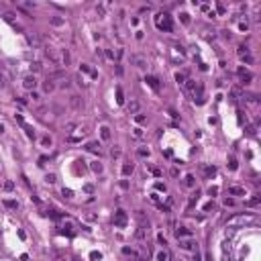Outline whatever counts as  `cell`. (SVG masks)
Wrapping results in <instances>:
<instances>
[{"label": "cell", "instance_id": "1", "mask_svg": "<svg viewBox=\"0 0 261 261\" xmlns=\"http://www.w3.org/2000/svg\"><path fill=\"white\" fill-rule=\"evenodd\" d=\"M155 25H157V29L165 31V33H171V31H173V21H171V16L167 12H159L157 16H155Z\"/></svg>", "mask_w": 261, "mask_h": 261}, {"label": "cell", "instance_id": "2", "mask_svg": "<svg viewBox=\"0 0 261 261\" xmlns=\"http://www.w3.org/2000/svg\"><path fill=\"white\" fill-rule=\"evenodd\" d=\"M126 220H129V216H126L125 210H116V212H114V227L125 228L126 227Z\"/></svg>", "mask_w": 261, "mask_h": 261}, {"label": "cell", "instance_id": "3", "mask_svg": "<svg viewBox=\"0 0 261 261\" xmlns=\"http://www.w3.org/2000/svg\"><path fill=\"white\" fill-rule=\"evenodd\" d=\"M237 74H239V78H241V84H243V86H249L251 82H253V74H251L249 69L239 68V69H237Z\"/></svg>", "mask_w": 261, "mask_h": 261}, {"label": "cell", "instance_id": "4", "mask_svg": "<svg viewBox=\"0 0 261 261\" xmlns=\"http://www.w3.org/2000/svg\"><path fill=\"white\" fill-rule=\"evenodd\" d=\"M237 53H239V57L245 61V63H253V55L249 53V47H245V45H239V49H237Z\"/></svg>", "mask_w": 261, "mask_h": 261}, {"label": "cell", "instance_id": "5", "mask_svg": "<svg viewBox=\"0 0 261 261\" xmlns=\"http://www.w3.org/2000/svg\"><path fill=\"white\" fill-rule=\"evenodd\" d=\"M180 247L186 251H196L198 249V243L192 241V239H180Z\"/></svg>", "mask_w": 261, "mask_h": 261}, {"label": "cell", "instance_id": "6", "mask_svg": "<svg viewBox=\"0 0 261 261\" xmlns=\"http://www.w3.org/2000/svg\"><path fill=\"white\" fill-rule=\"evenodd\" d=\"M4 21L10 25L12 29H16V31H23V29H21V25L14 21V14H12V12H4Z\"/></svg>", "mask_w": 261, "mask_h": 261}, {"label": "cell", "instance_id": "7", "mask_svg": "<svg viewBox=\"0 0 261 261\" xmlns=\"http://www.w3.org/2000/svg\"><path fill=\"white\" fill-rule=\"evenodd\" d=\"M23 86L27 88V90H31V92H33L35 88H37V80H35V76H27V78L23 80Z\"/></svg>", "mask_w": 261, "mask_h": 261}, {"label": "cell", "instance_id": "8", "mask_svg": "<svg viewBox=\"0 0 261 261\" xmlns=\"http://www.w3.org/2000/svg\"><path fill=\"white\" fill-rule=\"evenodd\" d=\"M27 43H29V45L31 47H41V37H39V35H27Z\"/></svg>", "mask_w": 261, "mask_h": 261}, {"label": "cell", "instance_id": "9", "mask_svg": "<svg viewBox=\"0 0 261 261\" xmlns=\"http://www.w3.org/2000/svg\"><path fill=\"white\" fill-rule=\"evenodd\" d=\"M173 233H175V237H178V239L192 237V231H190V228H186V227H178L175 231H173Z\"/></svg>", "mask_w": 261, "mask_h": 261}, {"label": "cell", "instance_id": "10", "mask_svg": "<svg viewBox=\"0 0 261 261\" xmlns=\"http://www.w3.org/2000/svg\"><path fill=\"white\" fill-rule=\"evenodd\" d=\"M133 63H135L139 69H145V68H147V59H145L143 55H135V57H133Z\"/></svg>", "mask_w": 261, "mask_h": 261}, {"label": "cell", "instance_id": "11", "mask_svg": "<svg viewBox=\"0 0 261 261\" xmlns=\"http://www.w3.org/2000/svg\"><path fill=\"white\" fill-rule=\"evenodd\" d=\"M228 196H245V188L243 186H231L228 188Z\"/></svg>", "mask_w": 261, "mask_h": 261}, {"label": "cell", "instance_id": "12", "mask_svg": "<svg viewBox=\"0 0 261 261\" xmlns=\"http://www.w3.org/2000/svg\"><path fill=\"white\" fill-rule=\"evenodd\" d=\"M120 171H123V175H133V171H135V165L131 163V161H126V163H123V167H120Z\"/></svg>", "mask_w": 261, "mask_h": 261}, {"label": "cell", "instance_id": "13", "mask_svg": "<svg viewBox=\"0 0 261 261\" xmlns=\"http://www.w3.org/2000/svg\"><path fill=\"white\" fill-rule=\"evenodd\" d=\"M126 108H129V112H131V114H139V110H141V102H139V100H131Z\"/></svg>", "mask_w": 261, "mask_h": 261}, {"label": "cell", "instance_id": "14", "mask_svg": "<svg viewBox=\"0 0 261 261\" xmlns=\"http://www.w3.org/2000/svg\"><path fill=\"white\" fill-rule=\"evenodd\" d=\"M145 82H147V84H149V86H151L155 92H159V80L155 78V76H147V78H145Z\"/></svg>", "mask_w": 261, "mask_h": 261}, {"label": "cell", "instance_id": "15", "mask_svg": "<svg viewBox=\"0 0 261 261\" xmlns=\"http://www.w3.org/2000/svg\"><path fill=\"white\" fill-rule=\"evenodd\" d=\"M86 149H88V151H92V153H98V155L102 153V149H100V143H98V141H92V143H88V145H86Z\"/></svg>", "mask_w": 261, "mask_h": 261}, {"label": "cell", "instance_id": "16", "mask_svg": "<svg viewBox=\"0 0 261 261\" xmlns=\"http://www.w3.org/2000/svg\"><path fill=\"white\" fill-rule=\"evenodd\" d=\"M228 98H231V102H239V98H241V90H239V88H233V90L228 92Z\"/></svg>", "mask_w": 261, "mask_h": 261}, {"label": "cell", "instance_id": "17", "mask_svg": "<svg viewBox=\"0 0 261 261\" xmlns=\"http://www.w3.org/2000/svg\"><path fill=\"white\" fill-rule=\"evenodd\" d=\"M184 186H186V188H194V186H196V178H194L192 173H188V175L184 178Z\"/></svg>", "mask_w": 261, "mask_h": 261}, {"label": "cell", "instance_id": "18", "mask_svg": "<svg viewBox=\"0 0 261 261\" xmlns=\"http://www.w3.org/2000/svg\"><path fill=\"white\" fill-rule=\"evenodd\" d=\"M47 216H49V218H53V220H61V218H63V212H59V210H47Z\"/></svg>", "mask_w": 261, "mask_h": 261}, {"label": "cell", "instance_id": "19", "mask_svg": "<svg viewBox=\"0 0 261 261\" xmlns=\"http://www.w3.org/2000/svg\"><path fill=\"white\" fill-rule=\"evenodd\" d=\"M100 137H102V141H110V129L106 125L100 126Z\"/></svg>", "mask_w": 261, "mask_h": 261}, {"label": "cell", "instance_id": "20", "mask_svg": "<svg viewBox=\"0 0 261 261\" xmlns=\"http://www.w3.org/2000/svg\"><path fill=\"white\" fill-rule=\"evenodd\" d=\"M202 170H204V175H206V178H212V175L216 173V167H214V165H204Z\"/></svg>", "mask_w": 261, "mask_h": 261}, {"label": "cell", "instance_id": "21", "mask_svg": "<svg viewBox=\"0 0 261 261\" xmlns=\"http://www.w3.org/2000/svg\"><path fill=\"white\" fill-rule=\"evenodd\" d=\"M41 69H43V63H41V61H33V63H31V71H33V74H39Z\"/></svg>", "mask_w": 261, "mask_h": 261}, {"label": "cell", "instance_id": "22", "mask_svg": "<svg viewBox=\"0 0 261 261\" xmlns=\"http://www.w3.org/2000/svg\"><path fill=\"white\" fill-rule=\"evenodd\" d=\"M90 170L96 171V173H100V171H102V163H100V161H92V163H90Z\"/></svg>", "mask_w": 261, "mask_h": 261}, {"label": "cell", "instance_id": "23", "mask_svg": "<svg viewBox=\"0 0 261 261\" xmlns=\"http://www.w3.org/2000/svg\"><path fill=\"white\" fill-rule=\"evenodd\" d=\"M2 204L6 206V208H12V210H16V208H19V202H16V200H4Z\"/></svg>", "mask_w": 261, "mask_h": 261}, {"label": "cell", "instance_id": "24", "mask_svg": "<svg viewBox=\"0 0 261 261\" xmlns=\"http://www.w3.org/2000/svg\"><path fill=\"white\" fill-rule=\"evenodd\" d=\"M157 261H170V253L163 249V251H159L157 253Z\"/></svg>", "mask_w": 261, "mask_h": 261}, {"label": "cell", "instance_id": "25", "mask_svg": "<svg viewBox=\"0 0 261 261\" xmlns=\"http://www.w3.org/2000/svg\"><path fill=\"white\" fill-rule=\"evenodd\" d=\"M51 25L53 27H61V25H65V21L61 16H51Z\"/></svg>", "mask_w": 261, "mask_h": 261}, {"label": "cell", "instance_id": "26", "mask_svg": "<svg viewBox=\"0 0 261 261\" xmlns=\"http://www.w3.org/2000/svg\"><path fill=\"white\" fill-rule=\"evenodd\" d=\"M116 102L125 104V94H123V88H116Z\"/></svg>", "mask_w": 261, "mask_h": 261}, {"label": "cell", "instance_id": "27", "mask_svg": "<svg viewBox=\"0 0 261 261\" xmlns=\"http://www.w3.org/2000/svg\"><path fill=\"white\" fill-rule=\"evenodd\" d=\"M53 90H55V84H53V80L47 78V82H45V92L49 94V92H53Z\"/></svg>", "mask_w": 261, "mask_h": 261}, {"label": "cell", "instance_id": "28", "mask_svg": "<svg viewBox=\"0 0 261 261\" xmlns=\"http://www.w3.org/2000/svg\"><path fill=\"white\" fill-rule=\"evenodd\" d=\"M198 196H200V192L196 190V192H194L192 196H190V204H188V208H192V206L196 204V202H198Z\"/></svg>", "mask_w": 261, "mask_h": 261}, {"label": "cell", "instance_id": "29", "mask_svg": "<svg viewBox=\"0 0 261 261\" xmlns=\"http://www.w3.org/2000/svg\"><path fill=\"white\" fill-rule=\"evenodd\" d=\"M61 233H65V235H69V237H74V233H76V231H74V227H71V225H65V227L61 228Z\"/></svg>", "mask_w": 261, "mask_h": 261}, {"label": "cell", "instance_id": "30", "mask_svg": "<svg viewBox=\"0 0 261 261\" xmlns=\"http://www.w3.org/2000/svg\"><path fill=\"white\" fill-rule=\"evenodd\" d=\"M61 59H63V63H65V65H69L71 57H69V51H68V49H63V53H61Z\"/></svg>", "mask_w": 261, "mask_h": 261}, {"label": "cell", "instance_id": "31", "mask_svg": "<svg viewBox=\"0 0 261 261\" xmlns=\"http://www.w3.org/2000/svg\"><path fill=\"white\" fill-rule=\"evenodd\" d=\"M76 163H78V165H76V171H82V173H84V171H86V165H84V163H86V161H82V159H78V161H76Z\"/></svg>", "mask_w": 261, "mask_h": 261}, {"label": "cell", "instance_id": "32", "mask_svg": "<svg viewBox=\"0 0 261 261\" xmlns=\"http://www.w3.org/2000/svg\"><path fill=\"white\" fill-rule=\"evenodd\" d=\"M237 167H239V165H237V159H235V157H228V170L235 171Z\"/></svg>", "mask_w": 261, "mask_h": 261}, {"label": "cell", "instance_id": "33", "mask_svg": "<svg viewBox=\"0 0 261 261\" xmlns=\"http://www.w3.org/2000/svg\"><path fill=\"white\" fill-rule=\"evenodd\" d=\"M23 129L27 131V137H31V139H35V129H33V126H29V125H23Z\"/></svg>", "mask_w": 261, "mask_h": 261}, {"label": "cell", "instance_id": "34", "mask_svg": "<svg viewBox=\"0 0 261 261\" xmlns=\"http://www.w3.org/2000/svg\"><path fill=\"white\" fill-rule=\"evenodd\" d=\"M90 259L92 261H100V259H102V253H100V251H92V253H90Z\"/></svg>", "mask_w": 261, "mask_h": 261}, {"label": "cell", "instance_id": "35", "mask_svg": "<svg viewBox=\"0 0 261 261\" xmlns=\"http://www.w3.org/2000/svg\"><path fill=\"white\" fill-rule=\"evenodd\" d=\"M259 202H261V196H259V194H257L255 198H251L249 202H247V206H257V204H259Z\"/></svg>", "mask_w": 261, "mask_h": 261}, {"label": "cell", "instance_id": "36", "mask_svg": "<svg viewBox=\"0 0 261 261\" xmlns=\"http://www.w3.org/2000/svg\"><path fill=\"white\" fill-rule=\"evenodd\" d=\"M245 131H247V135H249V137H255V135H257V129H255L253 125H249L247 129H245Z\"/></svg>", "mask_w": 261, "mask_h": 261}, {"label": "cell", "instance_id": "37", "mask_svg": "<svg viewBox=\"0 0 261 261\" xmlns=\"http://www.w3.org/2000/svg\"><path fill=\"white\" fill-rule=\"evenodd\" d=\"M137 155H139V157H149V149L141 147V149H139V151H137Z\"/></svg>", "mask_w": 261, "mask_h": 261}, {"label": "cell", "instance_id": "38", "mask_svg": "<svg viewBox=\"0 0 261 261\" xmlns=\"http://www.w3.org/2000/svg\"><path fill=\"white\" fill-rule=\"evenodd\" d=\"M55 180H57L55 173H47V175H45V182L47 184H55Z\"/></svg>", "mask_w": 261, "mask_h": 261}, {"label": "cell", "instance_id": "39", "mask_svg": "<svg viewBox=\"0 0 261 261\" xmlns=\"http://www.w3.org/2000/svg\"><path fill=\"white\" fill-rule=\"evenodd\" d=\"M4 190H6V192H12V190H14V182H10V180L4 182Z\"/></svg>", "mask_w": 261, "mask_h": 261}, {"label": "cell", "instance_id": "40", "mask_svg": "<svg viewBox=\"0 0 261 261\" xmlns=\"http://www.w3.org/2000/svg\"><path fill=\"white\" fill-rule=\"evenodd\" d=\"M71 104H74L76 108H80V106H84V102H80V98H78V96H71Z\"/></svg>", "mask_w": 261, "mask_h": 261}, {"label": "cell", "instance_id": "41", "mask_svg": "<svg viewBox=\"0 0 261 261\" xmlns=\"http://www.w3.org/2000/svg\"><path fill=\"white\" fill-rule=\"evenodd\" d=\"M216 10L220 12V14H225V12H227V6H225L222 2H216Z\"/></svg>", "mask_w": 261, "mask_h": 261}, {"label": "cell", "instance_id": "42", "mask_svg": "<svg viewBox=\"0 0 261 261\" xmlns=\"http://www.w3.org/2000/svg\"><path fill=\"white\" fill-rule=\"evenodd\" d=\"M133 135H135L137 139H141V137H143V129H139V126H135V129H133Z\"/></svg>", "mask_w": 261, "mask_h": 261}, {"label": "cell", "instance_id": "43", "mask_svg": "<svg viewBox=\"0 0 261 261\" xmlns=\"http://www.w3.org/2000/svg\"><path fill=\"white\" fill-rule=\"evenodd\" d=\"M216 194H218V188H216V186H210V188H208V196H212V198H214Z\"/></svg>", "mask_w": 261, "mask_h": 261}, {"label": "cell", "instance_id": "44", "mask_svg": "<svg viewBox=\"0 0 261 261\" xmlns=\"http://www.w3.org/2000/svg\"><path fill=\"white\" fill-rule=\"evenodd\" d=\"M61 194H63V198H74V192H71V190H65V188H63V190H61Z\"/></svg>", "mask_w": 261, "mask_h": 261}, {"label": "cell", "instance_id": "45", "mask_svg": "<svg viewBox=\"0 0 261 261\" xmlns=\"http://www.w3.org/2000/svg\"><path fill=\"white\" fill-rule=\"evenodd\" d=\"M41 143H43V147H51V137H43Z\"/></svg>", "mask_w": 261, "mask_h": 261}, {"label": "cell", "instance_id": "46", "mask_svg": "<svg viewBox=\"0 0 261 261\" xmlns=\"http://www.w3.org/2000/svg\"><path fill=\"white\" fill-rule=\"evenodd\" d=\"M110 155H112V157H120V149H118L116 145H114V147H112V151H110Z\"/></svg>", "mask_w": 261, "mask_h": 261}, {"label": "cell", "instance_id": "47", "mask_svg": "<svg viewBox=\"0 0 261 261\" xmlns=\"http://www.w3.org/2000/svg\"><path fill=\"white\" fill-rule=\"evenodd\" d=\"M155 190H157V192H165V184L157 182V184H155Z\"/></svg>", "mask_w": 261, "mask_h": 261}, {"label": "cell", "instance_id": "48", "mask_svg": "<svg viewBox=\"0 0 261 261\" xmlns=\"http://www.w3.org/2000/svg\"><path fill=\"white\" fill-rule=\"evenodd\" d=\"M175 80H178V84H184V82H186V76H184V74H175Z\"/></svg>", "mask_w": 261, "mask_h": 261}, {"label": "cell", "instance_id": "49", "mask_svg": "<svg viewBox=\"0 0 261 261\" xmlns=\"http://www.w3.org/2000/svg\"><path fill=\"white\" fill-rule=\"evenodd\" d=\"M84 192L92 194V192H94V186H92V184H86V186H84Z\"/></svg>", "mask_w": 261, "mask_h": 261}, {"label": "cell", "instance_id": "50", "mask_svg": "<svg viewBox=\"0 0 261 261\" xmlns=\"http://www.w3.org/2000/svg\"><path fill=\"white\" fill-rule=\"evenodd\" d=\"M157 241H159V245H163V247L167 245V241H165V237H163V235H157Z\"/></svg>", "mask_w": 261, "mask_h": 261}, {"label": "cell", "instance_id": "51", "mask_svg": "<svg viewBox=\"0 0 261 261\" xmlns=\"http://www.w3.org/2000/svg\"><path fill=\"white\" fill-rule=\"evenodd\" d=\"M180 16H182V23H184V25H188V23H190V16H188V14H186V12H182V14H180Z\"/></svg>", "mask_w": 261, "mask_h": 261}, {"label": "cell", "instance_id": "52", "mask_svg": "<svg viewBox=\"0 0 261 261\" xmlns=\"http://www.w3.org/2000/svg\"><path fill=\"white\" fill-rule=\"evenodd\" d=\"M225 206H235V200H233V198H225Z\"/></svg>", "mask_w": 261, "mask_h": 261}, {"label": "cell", "instance_id": "53", "mask_svg": "<svg viewBox=\"0 0 261 261\" xmlns=\"http://www.w3.org/2000/svg\"><path fill=\"white\" fill-rule=\"evenodd\" d=\"M123 74H125L123 65H120V63H116V76H123Z\"/></svg>", "mask_w": 261, "mask_h": 261}, {"label": "cell", "instance_id": "54", "mask_svg": "<svg viewBox=\"0 0 261 261\" xmlns=\"http://www.w3.org/2000/svg\"><path fill=\"white\" fill-rule=\"evenodd\" d=\"M135 118H137V123H139V125H141V123H145V114H137Z\"/></svg>", "mask_w": 261, "mask_h": 261}, {"label": "cell", "instance_id": "55", "mask_svg": "<svg viewBox=\"0 0 261 261\" xmlns=\"http://www.w3.org/2000/svg\"><path fill=\"white\" fill-rule=\"evenodd\" d=\"M123 253H125V255H135V251L129 249V247H123Z\"/></svg>", "mask_w": 261, "mask_h": 261}, {"label": "cell", "instance_id": "56", "mask_svg": "<svg viewBox=\"0 0 261 261\" xmlns=\"http://www.w3.org/2000/svg\"><path fill=\"white\" fill-rule=\"evenodd\" d=\"M14 120H16L19 125H25V120H23V116H21V114H14Z\"/></svg>", "mask_w": 261, "mask_h": 261}, {"label": "cell", "instance_id": "57", "mask_svg": "<svg viewBox=\"0 0 261 261\" xmlns=\"http://www.w3.org/2000/svg\"><path fill=\"white\" fill-rule=\"evenodd\" d=\"M239 29H241V31H249V25L247 23H239Z\"/></svg>", "mask_w": 261, "mask_h": 261}, {"label": "cell", "instance_id": "58", "mask_svg": "<svg viewBox=\"0 0 261 261\" xmlns=\"http://www.w3.org/2000/svg\"><path fill=\"white\" fill-rule=\"evenodd\" d=\"M82 71H90V74H92V69H90L88 63H82Z\"/></svg>", "mask_w": 261, "mask_h": 261}, {"label": "cell", "instance_id": "59", "mask_svg": "<svg viewBox=\"0 0 261 261\" xmlns=\"http://www.w3.org/2000/svg\"><path fill=\"white\" fill-rule=\"evenodd\" d=\"M61 88H69V80L63 78V82H61Z\"/></svg>", "mask_w": 261, "mask_h": 261}, {"label": "cell", "instance_id": "60", "mask_svg": "<svg viewBox=\"0 0 261 261\" xmlns=\"http://www.w3.org/2000/svg\"><path fill=\"white\" fill-rule=\"evenodd\" d=\"M212 208H214V204H212V202H208V204L204 206V212H208V210H212Z\"/></svg>", "mask_w": 261, "mask_h": 261}, {"label": "cell", "instance_id": "61", "mask_svg": "<svg viewBox=\"0 0 261 261\" xmlns=\"http://www.w3.org/2000/svg\"><path fill=\"white\" fill-rule=\"evenodd\" d=\"M106 57H108V59H114V53L110 51V49H106Z\"/></svg>", "mask_w": 261, "mask_h": 261}, {"label": "cell", "instance_id": "62", "mask_svg": "<svg viewBox=\"0 0 261 261\" xmlns=\"http://www.w3.org/2000/svg\"><path fill=\"white\" fill-rule=\"evenodd\" d=\"M98 14H100V16H104V14H106V10H104V6H98Z\"/></svg>", "mask_w": 261, "mask_h": 261}, {"label": "cell", "instance_id": "63", "mask_svg": "<svg viewBox=\"0 0 261 261\" xmlns=\"http://www.w3.org/2000/svg\"><path fill=\"white\" fill-rule=\"evenodd\" d=\"M31 98H33V100H39V94L33 90V92H31Z\"/></svg>", "mask_w": 261, "mask_h": 261}]
</instances>
